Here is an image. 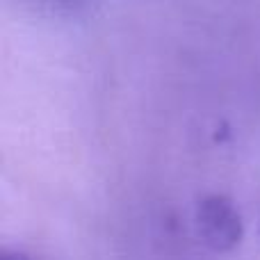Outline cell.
<instances>
[{
    "label": "cell",
    "instance_id": "obj_2",
    "mask_svg": "<svg viewBox=\"0 0 260 260\" xmlns=\"http://www.w3.org/2000/svg\"><path fill=\"white\" fill-rule=\"evenodd\" d=\"M0 260H30V258L23 256V253H18V251H5Z\"/></svg>",
    "mask_w": 260,
    "mask_h": 260
},
{
    "label": "cell",
    "instance_id": "obj_1",
    "mask_svg": "<svg viewBox=\"0 0 260 260\" xmlns=\"http://www.w3.org/2000/svg\"><path fill=\"white\" fill-rule=\"evenodd\" d=\"M197 229L210 249L231 251L242 240V217L231 199L210 194L197 206Z\"/></svg>",
    "mask_w": 260,
    "mask_h": 260
}]
</instances>
